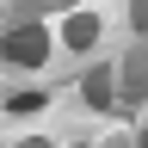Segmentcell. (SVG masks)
Masks as SVG:
<instances>
[{
  "label": "cell",
  "mask_w": 148,
  "mask_h": 148,
  "mask_svg": "<svg viewBox=\"0 0 148 148\" xmlns=\"http://www.w3.org/2000/svg\"><path fill=\"white\" fill-rule=\"evenodd\" d=\"M6 62H25V68L43 62V31H37L31 18L25 25H6Z\"/></svg>",
  "instance_id": "1"
},
{
  "label": "cell",
  "mask_w": 148,
  "mask_h": 148,
  "mask_svg": "<svg viewBox=\"0 0 148 148\" xmlns=\"http://www.w3.org/2000/svg\"><path fill=\"white\" fill-rule=\"evenodd\" d=\"M92 37H99V18H92V12H68V25H62V43H68V49H86Z\"/></svg>",
  "instance_id": "2"
},
{
  "label": "cell",
  "mask_w": 148,
  "mask_h": 148,
  "mask_svg": "<svg viewBox=\"0 0 148 148\" xmlns=\"http://www.w3.org/2000/svg\"><path fill=\"white\" fill-rule=\"evenodd\" d=\"M111 74H117V68H92L86 74V99L92 105H111Z\"/></svg>",
  "instance_id": "3"
},
{
  "label": "cell",
  "mask_w": 148,
  "mask_h": 148,
  "mask_svg": "<svg viewBox=\"0 0 148 148\" xmlns=\"http://www.w3.org/2000/svg\"><path fill=\"white\" fill-rule=\"evenodd\" d=\"M130 12H136V18H142V31H148V6H130Z\"/></svg>",
  "instance_id": "4"
},
{
  "label": "cell",
  "mask_w": 148,
  "mask_h": 148,
  "mask_svg": "<svg viewBox=\"0 0 148 148\" xmlns=\"http://www.w3.org/2000/svg\"><path fill=\"white\" fill-rule=\"evenodd\" d=\"M142 148H148V130H142Z\"/></svg>",
  "instance_id": "5"
}]
</instances>
